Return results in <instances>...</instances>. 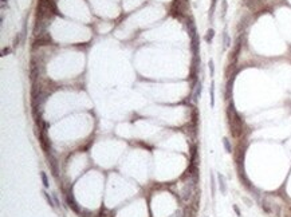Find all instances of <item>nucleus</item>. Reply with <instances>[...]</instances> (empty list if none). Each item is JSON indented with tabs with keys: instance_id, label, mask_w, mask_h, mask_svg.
<instances>
[{
	"instance_id": "obj_1",
	"label": "nucleus",
	"mask_w": 291,
	"mask_h": 217,
	"mask_svg": "<svg viewBox=\"0 0 291 217\" xmlns=\"http://www.w3.org/2000/svg\"><path fill=\"white\" fill-rule=\"evenodd\" d=\"M227 117H228V124H230L232 135L239 137L243 133V119L240 118V115L237 114V111L235 110L233 103H230V106H228Z\"/></svg>"
},
{
	"instance_id": "obj_8",
	"label": "nucleus",
	"mask_w": 291,
	"mask_h": 217,
	"mask_svg": "<svg viewBox=\"0 0 291 217\" xmlns=\"http://www.w3.org/2000/svg\"><path fill=\"white\" fill-rule=\"evenodd\" d=\"M232 83H233V77L232 79H230L227 83V91H226V97H227V99H230L231 98V94H232Z\"/></svg>"
},
{
	"instance_id": "obj_20",
	"label": "nucleus",
	"mask_w": 291,
	"mask_h": 217,
	"mask_svg": "<svg viewBox=\"0 0 291 217\" xmlns=\"http://www.w3.org/2000/svg\"><path fill=\"white\" fill-rule=\"evenodd\" d=\"M9 53V50L7 48V50H3V55H6V54H8Z\"/></svg>"
},
{
	"instance_id": "obj_6",
	"label": "nucleus",
	"mask_w": 291,
	"mask_h": 217,
	"mask_svg": "<svg viewBox=\"0 0 291 217\" xmlns=\"http://www.w3.org/2000/svg\"><path fill=\"white\" fill-rule=\"evenodd\" d=\"M49 161H50V165H51L52 174H54V176L56 177V176H58V165H56V159L50 154V155H49Z\"/></svg>"
},
{
	"instance_id": "obj_9",
	"label": "nucleus",
	"mask_w": 291,
	"mask_h": 217,
	"mask_svg": "<svg viewBox=\"0 0 291 217\" xmlns=\"http://www.w3.org/2000/svg\"><path fill=\"white\" fill-rule=\"evenodd\" d=\"M195 213H196V209L192 210V206H187L185 208V212H184V217H195Z\"/></svg>"
},
{
	"instance_id": "obj_12",
	"label": "nucleus",
	"mask_w": 291,
	"mask_h": 217,
	"mask_svg": "<svg viewBox=\"0 0 291 217\" xmlns=\"http://www.w3.org/2000/svg\"><path fill=\"white\" fill-rule=\"evenodd\" d=\"M200 93H201V84H197L196 86V91H195V95H193V101L196 102L197 99H199V95H200Z\"/></svg>"
},
{
	"instance_id": "obj_13",
	"label": "nucleus",
	"mask_w": 291,
	"mask_h": 217,
	"mask_svg": "<svg viewBox=\"0 0 291 217\" xmlns=\"http://www.w3.org/2000/svg\"><path fill=\"white\" fill-rule=\"evenodd\" d=\"M213 35H215V31L212 30H208V32H207V35H205V40L208 42V43H211V40H212V38H213Z\"/></svg>"
},
{
	"instance_id": "obj_2",
	"label": "nucleus",
	"mask_w": 291,
	"mask_h": 217,
	"mask_svg": "<svg viewBox=\"0 0 291 217\" xmlns=\"http://www.w3.org/2000/svg\"><path fill=\"white\" fill-rule=\"evenodd\" d=\"M39 139H40V145L43 150L46 153L50 152V142H49V138H47V134H46V126L43 125L42 126V130H40V134H39Z\"/></svg>"
},
{
	"instance_id": "obj_16",
	"label": "nucleus",
	"mask_w": 291,
	"mask_h": 217,
	"mask_svg": "<svg viewBox=\"0 0 291 217\" xmlns=\"http://www.w3.org/2000/svg\"><path fill=\"white\" fill-rule=\"evenodd\" d=\"M209 71H211V77H213L215 68H213V62H212V60H209Z\"/></svg>"
},
{
	"instance_id": "obj_15",
	"label": "nucleus",
	"mask_w": 291,
	"mask_h": 217,
	"mask_svg": "<svg viewBox=\"0 0 291 217\" xmlns=\"http://www.w3.org/2000/svg\"><path fill=\"white\" fill-rule=\"evenodd\" d=\"M43 194H44V197H46V199H47V201H49V204H50V206H54V202H52V200H51V197H50V194H49V193L43 192Z\"/></svg>"
},
{
	"instance_id": "obj_10",
	"label": "nucleus",
	"mask_w": 291,
	"mask_h": 217,
	"mask_svg": "<svg viewBox=\"0 0 291 217\" xmlns=\"http://www.w3.org/2000/svg\"><path fill=\"white\" fill-rule=\"evenodd\" d=\"M209 93H211V106L213 107L215 106V83L213 82L211 84V90H209Z\"/></svg>"
},
{
	"instance_id": "obj_4",
	"label": "nucleus",
	"mask_w": 291,
	"mask_h": 217,
	"mask_svg": "<svg viewBox=\"0 0 291 217\" xmlns=\"http://www.w3.org/2000/svg\"><path fill=\"white\" fill-rule=\"evenodd\" d=\"M199 36L197 34L196 35H193V36H190V50H192V54L195 55V58L199 55Z\"/></svg>"
},
{
	"instance_id": "obj_11",
	"label": "nucleus",
	"mask_w": 291,
	"mask_h": 217,
	"mask_svg": "<svg viewBox=\"0 0 291 217\" xmlns=\"http://www.w3.org/2000/svg\"><path fill=\"white\" fill-rule=\"evenodd\" d=\"M223 145H224V148H226L227 153H231L232 152V148H231V144H230V141H228V138H224L223 139Z\"/></svg>"
},
{
	"instance_id": "obj_19",
	"label": "nucleus",
	"mask_w": 291,
	"mask_h": 217,
	"mask_svg": "<svg viewBox=\"0 0 291 217\" xmlns=\"http://www.w3.org/2000/svg\"><path fill=\"white\" fill-rule=\"evenodd\" d=\"M233 209H235V212L237 213V216H240V210H239V208H237L236 205H233Z\"/></svg>"
},
{
	"instance_id": "obj_3",
	"label": "nucleus",
	"mask_w": 291,
	"mask_h": 217,
	"mask_svg": "<svg viewBox=\"0 0 291 217\" xmlns=\"http://www.w3.org/2000/svg\"><path fill=\"white\" fill-rule=\"evenodd\" d=\"M51 43V36L47 34V32H42V34L36 35V39H35V46H46V44H50Z\"/></svg>"
},
{
	"instance_id": "obj_17",
	"label": "nucleus",
	"mask_w": 291,
	"mask_h": 217,
	"mask_svg": "<svg viewBox=\"0 0 291 217\" xmlns=\"http://www.w3.org/2000/svg\"><path fill=\"white\" fill-rule=\"evenodd\" d=\"M224 43H226V46H230V38H228L227 34L224 35Z\"/></svg>"
},
{
	"instance_id": "obj_5",
	"label": "nucleus",
	"mask_w": 291,
	"mask_h": 217,
	"mask_svg": "<svg viewBox=\"0 0 291 217\" xmlns=\"http://www.w3.org/2000/svg\"><path fill=\"white\" fill-rule=\"evenodd\" d=\"M67 204H69V206L71 209H73L74 212H77V213H79V206H78V204H77V201L74 200V196L71 194V193H69L67 194Z\"/></svg>"
},
{
	"instance_id": "obj_7",
	"label": "nucleus",
	"mask_w": 291,
	"mask_h": 217,
	"mask_svg": "<svg viewBox=\"0 0 291 217\" xmlns=\"http://www.w3.org/2000/svg\"><path fill=\"white\" fill-rule=\"evenodd\" d=\"M219 185H220V190L221 193L227 192V185H226V178H224L221 174H219Z\"/></svg>"
},
{
	"instance_id": "obj_18",
	"label": "nucleus",
	"mask_w": 291,
	"mask_h": 217,
	"mask_svg": "<svg viewBox=\"0 0 291 217\" xmlns=\"http://www.w3.org/2000/svg\"><path fill=\"white\" fill-rule=\"evenodd\" d=\"M215 7H216V0H212V7H211V16H212V13H213V9Z\"/></svg>"
},
{
	"instance_id": "obj_21",
	"label": "nucleus",
	"mask_w": 291,
	"mask_h": 217,
	"mask_svg": "<svg viewBox=\"0 0 291 217\" xmlns=\"http://www.w3.org/2000/svg\"><path fill=\"white\" fill-rule=\"evenodd\" d=\"M2 2H3V3H6V2H7V0H2Z\"/></svg>"
},
{
	"instance_id": "obj_14",
	"label": "nucleus",
	"mask_w": 291,
	"mask_h": 217,
	"mask_svg": "<svg viewBox=\"0 0 291 217\" xmlns=\"http://www.w3.org/2000/svg\"><path fill=\"white\" fill-rule=\"evenodd\" d=\"M40 177H42V181H43V185H44V188H49V180H47L46 173L42 172V173H40Z\"/></svg>"
}]
</instances>
